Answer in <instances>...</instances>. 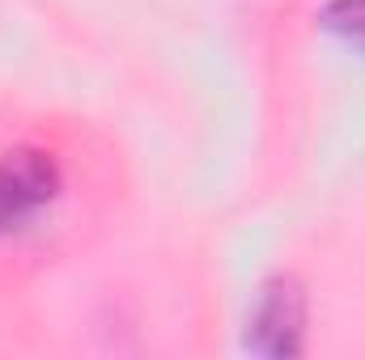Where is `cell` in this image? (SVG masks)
Returning <instances> with one entry per match:
<instances>
[{"mask_svg":"<svg viewBox=\"0 0 365 360\" xmlns=\"http://www.w3.org/2000/svg\"><path fill=\"white\" fill-rule=\"evenodd\" d=\"M64 195L60 162L38 144L0 153V242L30 233Z\"/></svg>","mask_w":365,"mask_h":360,"instance_id":"6da1fadb","label":"cell"},{"mask_svg":"<svg viewBox=\"0 0 365 360\" xmlns=\"http://www.w3.org/2000/svg\"><path fill=\"white\" fill-rule=\"evenodd\" d=\"M247 348L259 356H297L306 348V292L297 280H268L247 318Z\"/></svg>","mask_w":365,"mask_h":360,"instance_id":"7a4b0ae2","label":"cell"},{"mask_svg":"<svg viewBox=\"0 0 365 360\" xmlns=\"http://www.w3.org/2000/svg\"><path fill=\"white\" fill-rule=\"evenodd\" d=\"M319 26L336 34L344 47L365 55V0H327L319 13Z\"/></svg>","mask_w":365,"mask_h":360,"instance_id":"3957f363","label":"cell"}]
</instances>
